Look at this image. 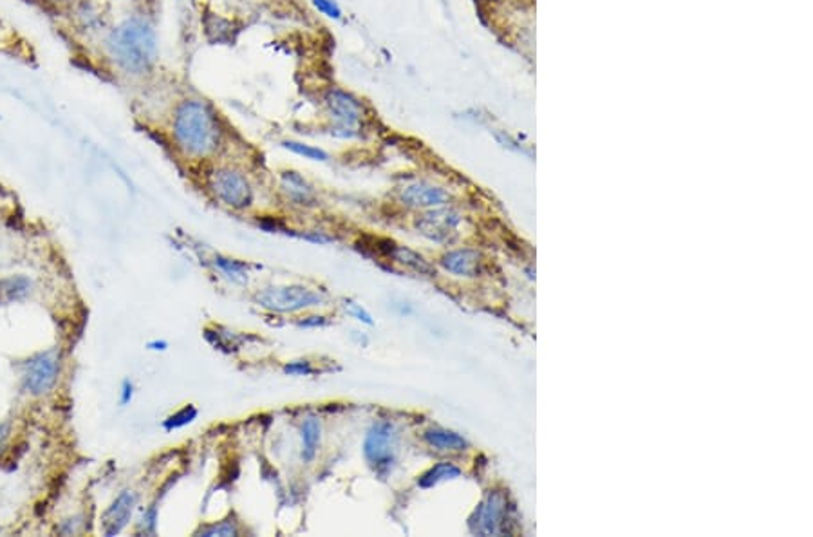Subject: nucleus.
Instances as JSON below:
<instances>
[{
	"label": "nucleus",
	"instance_id": "nucleus-1",
	"mask_svg": "<svg viewBox=\"0 0 813 537\" xmlns=\"http://www.w3.org/2000/svg\"><path fill=\"white\" fill-rule=\"evenodd\" d=\"M174 140L186 156L206 157L220 143L215 116L203 101H184L174 116Z\"/></svg>",
	"mask_w": 813,
	"mask_h": 537
},
{
	"label": "nucleus",
	"instance_id": "nucleus-2",
	"mask_svg": "<svg viewBox=\"0 0 813 537\" xmlns=\"http://www.w3.org/2000/svg\"><path fill=\"white\" fill-rule=\"evenodd\" d=\"M108 51L125 71H147L157 57L156 33L140 18L125 21L108 36Z\"/></svg>",
	"mask_w": 813,
	"mask_h": 537
},
{
	"label": "nucleus",
	"instance_id": "nucleus-3",
	"mask_svg": "<svg viewBox=\"0 0 813 537\" xmlns=\"http://www.w3.org/2000/svg\"><path fill=\"white\" fill-rule=\"evenodd\" d=\"M398 434L393 421L378 420L369 427L364 440V458L373 472L380 477H387L393 472L398 461Z\"/></svg>",
	"mask_w": 813,
	"mask_h": 537
},
{
	"label": "nucleus",
	"instance_id": "nucleus-4",
	"mask_svg": "<svg viewBox=\"0 0 813 537\" xmlns=\"http://www.w3.org/2000/svg\"><path fill=\"white\" fill-rule=\"evenodd\" d=\"M324 301L325 297L322 293L313 292V289L301 284L269 286L255 295L257 304L275 313L302 311V309L322 306Z\"/></svg>",
	"mask_w": 813,
	"mask_h": 537
},
{
	"label": "nucleus",
	"instance_id": "nucleus-5",
	"mask_svg": "<svg viewBox=\"0 0 813 537\" xmlns=\"http://www.w3.org/2000/svg\"><path fill=\"white\" fill-rule=\"evenodd\" d=\"M210 189L225 205L235 210L248 209L253 201V190L248 179L233 169H219L210 176Z\"/></svg>",
	"mask_w": 813,
	"mask_h": 537
},
{
	"label": "nucleus",
	"instance_id": "nucleus-6",
	"mask_svg": "<svg viewBox=\"0 0 813 537\" xmlns=\"http://www.w3.org/2000/svg\"><path fill=\"white\" fill-rule=\"evenodd\" d=\"M506 496L503 492H490L477 506L476 514L470 519V528L473 533L493 536V533L506 532Z\"/></svg>",
	"mask_w": 813,
	"mask_h": 537
},
{
	"label": "nucleus",
	"instance_id": "nucleus-7",
	"mask_svg": "<svg viewBox=\"0 0 813 537\" xmlns=\"http://www.w3.org/2000/svg\"><path fill=\"white\" fill-rule=\"evenodd\" d=\"M461 223V216L452 209H437L425 212L416 219V228L427 239L434 243H449L457 236V226Z\"/></svg>",
	"mask_w": 813,
	"mask_h": 537
},
{
	"label": "nucleus",
	"instance_id": "nucleus-8",
	"mask_svg": "<svg viewBox=\"0 0 813 537\" xmlns=\"http://www.w3.org/2000/svg\"><path fill=\"white\" fill-rule=\"evenodd\" d=\"M325 105H327L329 116L338 125V131H344V136L353 134L354 128L361 121V105L354 100L351 94L344 91L332 89L325 94Z\"/></svg>",
	"mask_w": 813,
	"mask_h": 537
},
{
	"label": "nucleus",
	"instance_id": "nucleus-9",
	"mask_svg": "<svg viewBox=\"0 0 813 537\" xmlns=\"http://www.w3.org/2000/svg\"><path fill=\"white\" fill-rule=\"evenodd\" d=\"M58 378V355L57 351H47L33 358L26 369V389L31 394H44L55 385Z\"/></svg>",
	"mask_w": 813,
	"mask_h": 537
},
{
	"label": "nucleus",
	"instance_id": "nucleus-10",
	"mask_svg": "<svg viewBox=\"0 0 813 537\" xmlns=\"http://www.w3.org/2000/svg\"><path fill=\"white\" fill-rule=\"evenodd\" d=\"M136 503V494L130 492V490H125V492H121L114 499L113 505L108 506L103 512V516H101V530H103L105 536H118L128 525Z\"/></svg>",
	"mask_w": 813,
	"mask_h": 537
},
{
	"label": "nucleus",
	"instance_id": "nucleus-11",
	"mask_svg": "<svg viewBox=\"0 0 813 537\" xmlns=\"http://www.w3.org/2000/svg\"><path fill=\"white\" fill-rule=\"evenodd\" d=\"M400 199L403 205L410 206V209H437L449 201V194L439 187L416 181V183L407 184L401 190Z\"/></svg>",
	"mask_w": 813,
	"mask_h": 537
},
{
	"label": "nucleus",
	"instance_id": "nucleus-12",
	"mask_svg": "<svg viewBox=\"0 0 813 537\" xmlns=\"http://www.w3.org/2000/svg\"><path fill=\"white\" fill-rule=\"evenodd\" d=\"M441 266L459 277H477L483 268V257L477 250H456L441 257Z\"/></svg>",
	"mask_w": 813,
	"mask_h": 537
},
{
	"label": "nucleus",
	"instance_id": "nucleus-13",
	"mask_svg": "<svg viewBox=\"0 0 813 537\" xmlns=\"http://www.w3.org/2000/svg\"><path fill=\"white\" fill-rule=\"evenodd\" d=\"M31 292V281L24 275H11L0 279V306L22 301Z\"/></svg>",
	"mask_w": 813,
	"mask_h": 537
},
{
	"label": "nucleus",
	"instance_id": "nucleus-14",
	"mask_svg": "<svg viewBox=\"0 0 813 537\" xmlns=\"http://www.w3.org/2000/svg\"><path fill=\"white\" fill-rule=\"evenodd\" d=\"M281 184L289 199L295 201L297 205H305L313 201V187L298 172L282 174Z\"/></svg>",
	"mask_w": 813,
	"mask_h": 537
},
{
	"label": "nucleus",
	"instance_id": "nucleus-15",
	"mask_svg": "<svg viewBox=\"0 0 813 537\" xmlns=\"http://www.w3.org/2000/svg\"><path fill=\"white\" fill-rule=\"evenodd\" d=\"M425 441L430 447L437 450H450V453H457V450H465L469 447V441L459 434L452 433V431L445 429H430L425 433Z\"/></svg>",
	"mask_w": 813,
	"mask_h": 537
},
{
	"label": "nucleus",
	"instance_id": "nucleus-16",
	"mask_svg": "<svg viewBox=\"0 0 813 537\" xmlns=\"http://www.w3.org/2000/svg\"><path fill=\"white\" fill-rule=\"evenodd\" d=\"M302 460L311 461L317 456V450L320 447L322 440V425L315 416H309L302 423Z\"/></svg>",
	"mask_w": 813,
	"mask_h": 537
},
{
	"label": "nucleus",
	"instance_id": "nucleus-17",
	"mask_svg": "<svg viewBox=\"0 0 813 537\" xmlns=\"http://www.w3.org/2000/svg\"><path fill=\"white\" fill-rule=\"evenodd\" d=\"M459 476H461V470L457 469L454 463H449V461H441V463L434 465L432 469L427 470V472H425L423 476L417 480V485H420L421 489H430V487L439 485V483H443V481L456 480V477H459Z\"/></svg>",
	"mask_w": 813,
	"mask_h": 537
},
{
	"label": "nucleus",
	"instance_id": "nucleus-18",
	"mask_svg": "<svg viewBox=\"0 0 813 537\" xmlns=\"http://www.w3.org/2000/svg\"><path fill=\"white\" fill-rule=\"evenodd\" d=\"M389 255L393 257V259L398 262V265H401V266H405V268L413 270V272H417V273H432V266H430L429 262L425 261V259L420 255V253L413 252V250H409V248H405V246H396V245H393V248H391Z\"/></svg>",
	"mask_w": 813,
	"mask_h": 537
},
{
	"label": "nucleus",
	"instance_id": "nucleus-19",
	"mask_svg": "<svg viewBox=\"0 0 813 537\" xmlns=\"http://www.w3.org/2000/svg\"><path fill=\"white\" fill-rule=\"evenodd\" d=\"M215 265L219 266V268L228 275V279H232L233 282H241V284L248 282V268H246L245 262L235 261V259H226V257H217Z\"/></svg>",
	"mask_w": 813,
	"mask_h": 537
},
{
	"label": "nucleus",
	"instance_id": "nucleus-20",
	"mask_svg": "<svg viewBox=\"0 0 813 537\" xmlns=\"http://www.w3.org/2000/svg\"><path fill=\"white\" fill-rule=\"evenodd\" d=\"M282 145H284V149L291 150V153L298 154V156H304L305 160H313V161H325L327 160V154H325L322 149H318V147H311V145L298 143V141H284Z\"/></svg>",
	"mask_w": 813,
	"mask_h": 537
},
{
	"label": "nucleus",
	"instance_id": "nucleus-21",
	"mask_svg": "<svg viewBox=\"0 0 813 537\" xmlns=\"http://www.w3.org/2000/svg\"><path fill=\"white\" fill-rule=\"evenodd\" d=\"M196 416H197L196 407H194V405H186V407H183L181 411H177L176 414H172L169 420L164 421V429L167 431L179 429V427H184V425L192 423V421L196 420Z\"/></svg>",
	"mask_w": 813,
	"mask_h": 537
},
{
	"label": "nucleus",
	"instance_id": "nucleus-22",
	"mask_svg": "<svg viewBox=\"0 0 813 537\" xmlns=\"http://www.w3.org/2000/svg\"><path fill=\"white\" fill-rule=\"evenodd\" d=\"M201 536H208V537H213V536H239V528H237L235 521H230V519H226V521H220L217 523V525H212L208 526V528H203L201 530Z\"/></svg>",
	"mask_w": 813,
	"mask_h": 537
},
{
	"label": "nucleus",
	"instance_id": "nucleus-23",
	"mask_svg": "<svg viewBox=\"0 0 813 537\" xmlns=\"http://www.w3.org/2000/svg\"><path fill=\"white\" fill-rule=\"evenodd\" d=\"M345 311H347L351 317L357 319V321L364 322V324H367V326L374 324L373 317H371V313H369L365 308H361L360 304H357V302H353V301L345 302Z\"/></svg>",
	"mask_w": 813,
	"mask_h": 537
},
{
	"label": "nucleus",
	"instance_id": "nucleus-24",
	"mask_svg": "<svg viewBox=\"0 0 813 537\" xmlns=\"http://www.w3.org/2000/svg\"><path fill=\"white\" fill-rule=\"evenodd\" d=\"M313 4H315V8H317L318 11L324 13V15L329 16V18H340L342 16L340 6H338L335 0H313Z\"/></svg>",
	"mask_w": 813,
	"mask_h": 537
},
{
	"label": "nucleus",
	"instance_id": "nucleus-25",
	"mask_svg": "<svg viewBox=\"0 0 813 537\" xmlns=\"http://www.w3.org/2000/svg\"><path fill=\"white\" fill-rule=\"evenodd\" d=\"M288 375H297V377H304V375H311L313 367L308 360H295L284 367Z\"/></svg>",
	"mask_w": 813,
	"mask_h": 537
},
{
	"label": "nucleus",
	"instance_id": "nucleus-26",
	"mask_svg": "<svg viewBox=\"0 0 813 537\" xmlns=\"http://www.w3.org/2000/svg\"><path fill=\"white\" fill-rule=\"evenodd\" d=\"M140 530H143L145 533L156 532V509H154V506L149 510V512L143 514L140 523Z\"/></svg>",
	"mask_w": 813,
	"mask_h": 537
},
{
	"label": "nucleus",
	"instance_id": "nucleus-27",
	"mask_svg": "<svg viewBox=\"0 0 813 537\" xmlns=\"http://www.w3.org/2000/svg\"><path fill=\"white\" fill-rule=\"evenodd\" d=\"M130 398H133V384H130V382H125L123 391H121V404H128Z\"/></svg>",
	"mask_w": 813,
	"mask_h": 537
},
{
	"label": "nucleus",
	"instance_id": "nucleus-28",
	"mask_svg": "<svg viewBox=\"0 0 813 537\" xmlns=\"http://www.w3.org/2000/svg\"><path fill=\"white\" fill-rule=\"evenodd\" d=\"M324 322H325L324 317H309V321L301 322V324L305 326V328H309V326H322Z\"/></svg>",
	"mask_w": 813,
	"mask_h": 537
}]
</instances>
